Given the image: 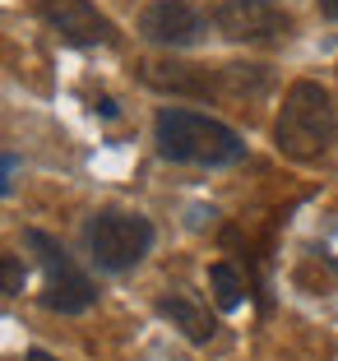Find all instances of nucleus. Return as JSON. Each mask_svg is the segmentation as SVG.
<instances>
[{"label":"nucleus","mask_w":338,"mask_h":361,"mask_svg":"<svg viewBox=\"0 0 338 361\" xmlns=\"http://www.w3.org/2000/svg\"><path fill=\"white\" fill-rule=\"evenodd\" d=\"M334 135H338L334 97L320 84H310V79H296L283 93V106H278V121H274L278 153L292 158V162H315L329 153Z\"/></svg>","instance_id":"nucleus-1"},{"label":"nucleus","mask_w":338,"mask_h":361,"mask_svg":"<svg viewBox=\"0 0 338 361\" xmlns=\"http://www.w3.org/2000/svg\"><path fill=\"white\" fill-rule=\"evenodd\" d=\"M158 149L171 162H195V167H222L246 153L241 135L222 121L191 111V106H162L158 111Z\"/></svg>","instance_id":"nucleus-2"},{"label":"nucleus","mask_w":338,"mask_h":361,"mask_svg":"<svg viewBox=\"0 0 338 361\" xmlns=\"http://www.w3.org/2000/svg\"><path fill=\"white\" fill-rule=\"evenodd\" d=\"M153 245V223L144 213H130V209H102L88 223V250L102 269L121 274V269H135L139 259L148 255Z\"/></svg>","instance_id":"nucleus-3"},{"label":"nucleus","mask_w":338,"mask_h":361,"mask_svg":"<svg viewBox=\"0 0 338 361\" xmlns=\"http://www.w3.org/2000/svg\"><path fill=\"white\" fill-rule=\"evenodd\" d=\"M28 250L37 255V264L47 269V287H42V306L47 310L79 315V310H88L97 301V287L88 283L79 269H74V259L65 255V250L47 232H28Z\"/></svg>","instance_id":"nucleus-4"},{"label":"nucleus","mask_w":338,"mask_h":361,"mask_svg":"<svg viewBox=\"0 0 338 361\" xmlns=\"http://www.w3.org/2000/svg\"><path fill=\"white\" fill-rule=\"evenodd\" d=\"M213 23L232 42H278L292 32V19L278 0H218Z\"/></svg>","instance_id":"nucleus-5"},{"label":"nucleus","mask_w":338,"mask_h":361,"mask_svg":"<svg viewBox=\"0 0 338 361\" xmlns=\"http://www.w3.org/2000/svg\"><path fill=\"white\" fill-rule=\"evenodd\" d=\"M37 14L52 23V32H61L70 47H97V42H111L116 28L97 10L93 0H37Z\"/></svg>","instance_id":"nucleus-6"},{"label":"nucleus","mask_w":338,"mask_h":361,"mask_svg":"<svg viewBox=\"0 0 338 361\" xmlns=\"http://www.w3.org/2000/svg\"><path fill=\"white\" fill-rule=\"evenodd\" d=\"M139 32L158 47H195L204 37V14L191 0H153L139 14Z\"/></svg>","instance_id":"nucleus-7"},{"label":"nucleus","mask_w":338,"mask_h":361,"mask_svg":"<svg viewBox=\"0 0 338 361\" xmlns=\"http://www.w3.org/2000/svg\"><path fill=\"white\" fill-rule=\"evenodd\" d=\"M139 79H144L148 88H162V93H181V97H213V70H204V65L148 61V65H139Z\"/></svg>","instance_id":"nucleus-8"},{"label":"nucleus","mask_w":338,"mask_h":361,"mask_svg":"<svg viewBox=\"0 0 338 361\" xmlns=\"http://www.w3.org/2000/svg\"><path fill=\"white\" fill-rule=\"evenodd\" d=\"M269 93V70L265 65H218L213 70V97L227 102H255Z\"/></svg>","instance_id":"nucleus-9"},{"label":"nucleus","mask_w":338,"mask_h":361,"mask_svg":"<svg viewBox=\"0 0 338 361\" xmlns=\"http://www.w3.org/2000/svg\"><path fill=\"white\" fill-rule=\"evenodd\" d=\"M158 310H162V315H167V319H171V324H176V329L186 334L191 343H209V338H213V329H218L209 310H204L195 297H186V292H167V297L158 301Z\"/></svg>","instance_id":"nucleus-10"},{"label":"nucleus","mask_w":338,"mask_h":361,"mask_svg":"<svg viewBox=\"0 0 338 361\" xmlns=\"http://www.w3.org/2000/svg\"><path fill=\"white\" fill-rule=\"evenodd\" d=\"M209 287H213V301H218L222 310H236L241 297H246V283H241V274H236L232 264H213L209 269Z\"/></svg>","instance_id":"nucleus-11"},{"label":"nucleus","mask_w":338,"mask_h":361,"mask_svg":"<svg viewBox=\"0 0 338 361\" xmlns=\"http://www.w3.org/2000/svg\"><path fill=\"white\" fill-rule=\"evenodd\" d=\"M0 292H5V297L23 292V264H19V255H0Z\"/></svg>","instance_id":"nucleus-12"},{"label":"nucleus","mask_w":338,"mask_h":361,"mask_svg":"<svg viewBox=\"0 0 338 361\" xmlns=\"http://www.w3.org/2000/svg\"><path fill=\"white\" fill-rule=\"evenodd\" d=\"M5 171H10V158H0V195L10 190V180H5Z\"/></svg>","instance_id":"nucleus-13"},{"label":"nucleus","mask_w":338,"mask_h":361,"mask_svg":"<svg viewBox=\"0 0 338 361\" xmlns=\"http://www.w3.org/2000/svg\"><path fill=\"white\" fill-rule=\"evenodd\" d=\"M320 10H325L329 19H338V0H320Z\"/></svg>","instance_id":"nucleus-14"},{"label":"nucleus","mask_w":338,"mask_h":361,"mask_svg":"<svg viewBox=\"0 0 338 361\" xmlns=\"http://www.w3.org/2000/svg\"><path fill=\"white\" fill-rule=\"evenodd\" d=\"M28 361H52V357H47V352H28Z\"/></svg>","instance_id":"nucleus-15"}]
</instances>
